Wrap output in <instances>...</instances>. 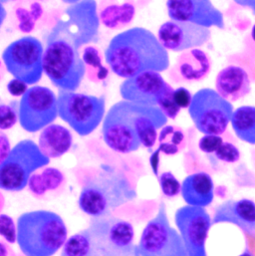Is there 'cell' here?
<instances>
[{"mask_svg": "<svg viewBox=\"0 0 255 256\" xmlns=\"http://www.w3.org/2000/svg\"><path fill=\"white\" fill-rule=\"evenodd\" d=\"M46 37L44 73L59 90L76 92L86 76L80 49L99 40L96 1H72Z\"/></svg>", "mask_w": 255, "mask_h": 256, "instance_id": "cell-1", "label": "cell"}, {"mask_svg": "<svg viewBox=\"0 0 255 256\" xmlns=\"http://www.w3.org/2000/svg\"><path fill=\"white\" fill-rule=\"evenodd\" d=\"M166 124L168 118L158 107L142 106L122 100L111 106L106 113L102 136L112 150L130 154L142 146L152 148L158 136V130Z\"/></svg>", "mask_w": 255, "mask_h": 256, "instance_id": "cell-2", "label": "cell"}, {"mask_svg": "<svg viewBox=\"0 0 255 256\" xmlns=\"http://www.w3.org/2000/svg\"><path fill=\"white\" fill-rule=\"evenodd\" d=\"M111 71L124 79L144 72H164L170 68V55L150 30L132 27L115 35L105 50Z\"/></svg>", "mask_w": 255, "mask_h": 256, "instance_id": "cell-3", "label": "cell"}, {"mask_svg": "<svg viewBox=\"0 0 255 256\" xmlns=\"http://www.w3.org/2000/svg\"><path fill=\"white\" fill-rule=\"evenodd\" d=\"M136 196V190L123 172L103 164L83 184L78 206L81 212L91 218L107 216L115 210L134 200Z\"/></svg>", "mask_w": 255, "mask_h": 256, "instance_id": "cell-4", "label": "cell"}, {"mask_svg": "<svg viewBox=\"0 0 255 256\" xmlns=\"http://www.w3.org/2000/svg\"><path fill=\"white\" fill-rule=\"evenodd\" d=\"M16 224V244L23 256H55L68 240L65 222L51 210L24 212L18 216Z\"/></svg>", "mask_w": 255, "mask_h": 256, "instance_id": "cell-5", "label": "cell"}, {"mask_svg": "<svg viewBox=\"0 0 255 256\" xmlns=\"http://www.w3.org/2000/svg\"><path fill=\"white\" fill-rule=\"evenodd\" d=\"M50 162L32 140L18 142L0 164V190L21 192L27 186L31 176Z\"/></svg>", "mask_w": 255, "mask_h": 256, "instance_id": "cell-6", "label": "cell"}, {"mask_svg": "<svg viewBox=\"0 0 255 256\" xmlns=\"http://www.w3.org/2000/svg\"><path fill=\"white\" fill-rule=\"evenodd\" d=\"M58 116L81 136L91 134L106 116V98L59 90Z\"/></svg>", "mask_w": 255, "mask_h": 256, "instance_id": "cell-7", "label": "cell"}, {"mask_svg": "<svg viewBox=\"0 0 255 256\" xmlns=\"http://www.w3.org/2000/svg\"><path fill=\"white\" fill-rule=\"evenodd\" d=\"M87 230L93 256H132L138 252L134 226L125 220L112 214L92 218Z\"/></svg>", "mask_w": 255, "mask_h": 256, "instance_id": "cell-8", "label": "cell"}, {"mask_svg": "<svg viewBox=\"0 0 255 256\" xmlns=\"http://www.w3.org/2000/svg\"><path fill=\"white\" fill-rule=\"evenodd\" d=\"M1 57L6 70L14 79L27 85H35L42 79L44 47L38 38L28 35L11 42Z\"/></svg>", "mask_w": 255, "mask_h": 256, "instance_id": "cell-9", "label": "cell"}, {"mask_svg": "<svg viewBox=\"0 0 255 256\" xmlns=\"http://www.w3.org/2000/svg\"><path fill=\"white\" fill-rule=\"evenodd\" d=\"M188 114L198 132L220 136L232 121L234 106L216 90L202 88L192 95Z\"/></svg>", "mask_w": 255, "mask_h": 256, "instance_id": "cell-10", "label": "cell"}, {"mask_svg": "<svg viewBox=\"0 0 255 256\" xmlns=\"http://www.w3.org/2000/svg\"><path fill=\"white\" fill-rule=\"evenodd\" d=\"M140 256H188L184 242L168 218L164 202L158 212L144 228L138 244Z\"/></svg>", "mask_w": 255, "mask_h": 256, "instance_id": "cell-11", "label": "cell"}, {"mask_svg": "<svg viewBox=\"0 0 255 256\" xmlns=\"http://www.w3.org/2000/svg\"><path fill=\"white\" fill-rule=\"evenodd\" d=\"M58 117V97L44 86H33L21 97L18 122L28 132H36L50 126Z\"/></svg>", "mask_w": 255, "mask_h": 256, "instance_id": "cell-12", "label": "cell"}, {"mask_svg": "<svg viewBox=\"0 0 255 256\" xmlns=\"http://www.w3.org/2000/svg\"><path fill=\"white\" fill-rule=\"evenodd\" d=\"M212 220L204 208L184 206L176 210L174 222L188 256H208L206 242Z\"/></svg>", "mask_w": 255, "mask_h": 256, "instance_id": "cell-13", "label": "cell"}, {"mask_svg": "<svg viewBox=\"0 0 255 256\" xmlns=\"http://www.w3.org/2000/svg\"><path fill=\"white\" fill-rule=\"evenodd\" d=\"M210 29L182 21H166L158 30L160 44L172 52H184L202 47L210 40Z\"/></svg>", "mask_w": 255, "mask_h": 256, "instance_id": "cell-14", "label": "cell"}, {"mask_svg": "<svg viewBox=\"0 0 255 256\" xmlns=\"http://www.w3.org/2000/svg\"><path fill=\"white\" fill-rule=\"evenodd\" d=\"M170 88L160 73L148 71L125 79L120 85V95L127 102L158 107L160 100Z\"/></svg>", "mask_w": 255, "mask_h": 256, "instance_id": "cell-15", "label": "cell"}, {"mask_svg": "<svg viewBox=\"0 0 255 256\" xmlns=\"http://www.w3.org/2000/svg\"><path fill=\"white\" fill-rule=\"evenodd\" d=\"M170 20L192 23L202 27L224 29L222 12L208 0H170L166 3Z\"/></svg>", "mask_w": 255, "mask_h": 256, "instance_id": "cell-16", "label": "cell"}, {"mask_svg": "<svg viewBox=\"0 0 255 256\" xmlns=\"http://www.w3.org/2000/svg\"><path fill=\"white\" fill-rule=\"evenodd\" d=\"M212 226L232 224L248 236L255 234V202L248 198L228 200L216 206Z\"/></svg>", "mask_w": 255, "mask_h": 256, "instance_id": "cell-17", "label": "cell"}, {"mask_svg": "<svg viewBox=\"0 0 255 256\" xmlns=\"http://www.w3.org/2000/svg\"><path fill=\"white\" fill-rule=\"evenodd\" d=\"M216 92L228 102H236L252 91L248 72L238 66H228L220 71L216 79Z\"/></svg>", "mask_w": 255, "mask_h": 256, "instance_id": "cell-18", "label": "cell"}, {"mask_svg": "<svg viewBox=\"0 0 255 256\" xmlns=\"http://www.w3.org/2000/svg\"><path fill=\"white\" fill-rule=\"evenodd\" d=\"M174 69L182 82H200L208 76L212 70V59L202 49H190L178 56Z\"/></svg>", "mask_w": 255, "mask_h": 256, "instance_id": "cell-19", "label": "cell"}, {"mask_svg": "<svg viewBox=\"0 0 255 256\" xmlns=\"http://www.w3.org/2000/svg\"><path fill=\"white\" fill-rule=\"evenodd\" d=\"M180 194L188 206L204 208L214 202V180L204 172L190 174L182 182Z\"/></svg>", "mask_w": 255, "mask_h": 256, "instance_id": "cell-20", "label": "cell"}, {"mask_svg": "<svg viewBox=\"0 0 255 256\" xmlns=\"http://www.w3.org/2000/svg\"><path fill=\"white\" fill-rule=\"evenodd\" d=\"M64 186L65 176L60 170L42 168L31 176L27 186L35 198L48 200L59 194Z\"/></svg>", "mask_w": 255, "mask_h": 256, "instance_id": "cell-21", "label": "cell"}, {"mask_svg": "<svg viewBox=\"0 0 255 256\" xmlns=\"http://www.w3.org/2000/svg\"><path fill=\"white\" fill-rule=\"evenodd\" d=\"M73 144L71 132L64 126L51 124L43 128L38 140L40 150L49 158H57L68 152Z\"/></svg>", "mask_w": 255, "mask_h": 256, "instance_id": "cell-22", "label": "cell"}, {"mask_svg": "<svg viewBox=\"0 0 255 256\" xmlns=\"http://www.w3.org/2000/svg\"><path fill=\"white\" fill-rule=\"evenodd\" d=\"M136 8L132 3L111 4L99 13L100 22L107 28L120 29L128 25L134 17Z\"/></svg>", "mask_w": 255, "mask_h": 256, "instance_id": "cell-23", "label": "cell"}, {"mask_svg": "<svg viewBox=\"0 0 255 256\" xmlns=\"http://www.w3.org/2000/svg\"><path fill=\"white\" fill-rule=\"evenodd\" d=\"M232 126L242 140L255 144V107L242 106L234 111Z\"/></svg>", "mask_w": 255, "mask_h": 256, "instance_id": "cell-24", "label": "cell"}, {"mask_svg": "<svg viewBox=\"0 0 255 256\" xmlns=\"http://www.w3.org/2000/svg\"><path fill=\"white\" fill-rule=\"evenodd\" d=\"M158 150L166 156H174L180 152L186 144V138L180 127L166 125L160 130L158 136Z\"/></svg>", "mask_w": 255, "mask_h": 256, "instance_id": "cell-25", "label": "cell"}, {"mask_svg": "<svg viewBox=\"0 0 255 256\" xmlns=\"http://www.w3.org/2000/svg\"><path fill=\"white\" fill-rule=\"evenodd\" d=\"M82 59L86 66V74L93 82H101L109 75L108 68L103 64L99 50L93 46H87L82 53Z\"/></svg>", "mask_w": 255, "mask_h": 256, "instance_id": "cell-26", "label": "cell"}, {"mask_svg": "<svg viewBox=\"0 0 255 256\" xmlns=\"http://www.w3.org/2000/svg\"><path fill=\"white\" fill-rule=\"evenodd\" d=\"M60 256H93V248L87 228L68 238Z\"/></svg>", "mask_w": 255, "mask_h": 256, "instance_id": "cell-27", "label": "cell"}, {"mask_svg": "<svg viewBox=\"0 0 255 256\" xmlns=\"http://www.w3.org/2000/svg\"><path fill=\"white\" fill-rule=\"evenodd\" d=\"M15 14L18 20L19 30L23 33H29L34 29L36 22L42 16L43 8L40 3L34 2L31 3L29 9L22 7L17 8Z\"/></svg>", "mask_w": 255, "mask_h": 256, "instance_id": "cell-28", "label": "cell"}, {"mask_svg": "<svg viewBox=\"0 0 255 256\" xmlns=\"http://www.w3.org/2000/svg\"><path fill=\"white\" fill-rule=\"evenodd\" d=\"M18 107L19 102L11 101L4 102L0 97V130H5L15 126L18 122Z\"/></svg>", "mask_w": 255, "mask_h": 256, "instance_id": "cell-29", "label": "cell"}, {"mask_svg": "<svg viewBox=\"0 0 255 256\" xmlns=\"http://www.w3.org/2000/svg\"><path fill=\"white\" fill-rule=\"evenodd\" d=\"M162 192L166 198H174L180 194L182 184L172 172H164L158 176Z\"/></svg>", "mask_w": 255, "mask_h": 256, "instance_id": "cell-30", "label": "cell"}, {"mask_svg": "<svg viewBox=\"0 0 255 256\" xmlns=\"http://www.w3.org/2000/svg\"><path fill=\"white\" fill-rule=\"evenodd\" d=\"M0 236L9 244L17 242V224L10 216L5 214H0Z\"/></svg>", "mask_w": 255, "mask_h": 256, "instance_id": "cell-31", "label": "cell"}, {"mask_svg": "<svg viewBox=\"0 0 255 256\" xmlns=\"http://www.w3.org/2000/svg\"><path fill=\"white\" fill-rule=\"evenodd\" d=\"M174 88H170L160 100L158 107L166 115L168 119H176L180 114V108L176 104L174 100Z\"/></svg>", "mask_w": 255, "mask_h": 256, "instance_id": "cell-32", "label": "cell"}, {"mask_svg": "<svg viewBox=\"0 0 255 256\" xmlns=\"http://www.w3.org/2000/svg\"><path fill=\"white\" fill-rule=\"evenodd\" d=\"M214 154L218 160L228 164L236 162L240 158V150L234 144L228 142H224Z\"/></svg>", "mask_w": 255, "mask_h": 256, "instance_id": "cell-33", "label": "cell"}, {"mask_svg": "<svg viewBox=\"0 0 255 256\" xmlns=\"http://www.w3.org/2000/svg\"><path fill=\"white\" fill-rule=\"evenodd\" d=\"M224 140L220 136L204 134L198 142L200 148L206 154H216L222 144Z\"/></svg>", "mask_w": 255, "mask_h": 256, "instance_id": "cell-34", "label": "cell"}, {"mask_svg": "<svg viewBox=\"0 0 255 256\" xmlns=\"http://www.w3.org/2000/svg\"><path fill=\"white\" fill-rule=\"evenodd\" d=\"M174 100L180 109H188L192 100V95L188 89L180 87L174 91Z\"/></svg>", "mask_w": 255, "mask_h": 256, "instance_id": "cell-35", "label": "cell"}, {"mask_svg": "<svg viewBox=\"0 0 255 256\" xmlns=\"http://www.w3.org/2000/svg\"><path fill=\"white\" fill-rule=\"evenodd\" d=\"M28 85L17 79H12L7 84V91L13 97H22L28 90Z\"/></svg>", "mask_w": 255, "mask_h": 256, "instance_id": "cell-36", "label": "cell"}, {"mask_svg": "<svg viewBox=\"0 0 255 256\" xmlns=\"http://www.w3.org/2000/svg\"><path fill=\"white\" fill-rule=\"evenodd\" d=\"M10 150H11L10 140H9L7 134L3 130H0V164L7 158Z\"/></svg>", "mask_w": 255, "mask_h": 256, "instance_id": "cell-37", "label": "cell"}, {"mask_svg": "<svg viewBox=\"0 0 255 256\" xmlns=\"http://www.w3.org/2000/svg\"><path fill=\"white\" fill-rule=\"evenodd\" d=\"M160 150L158 148L156 150H154L150 158V166L152 168L154 174L158 178V166H160Z\"/></svg>", "mask_w": 255, "mask_h": 256, "instance_id": "cell-38", "label": "cell"}, {"mask_svg": "<svg viewBox=\"0 0 255 256\" xmlns=\"http://www.w3.org/2000/svg\"><path fill=\"white\" fill-rule=\"evenodd\" d=\"M0 256H16L12 248L4 240H0Z\"/></svg>", "mask_w": 255, "mask_h": 256, "instance_id": "cell-39", "label": "cell"}, {"mask_svg": "<svg viewBox=\"0 0 255 256\" xmlns=\"http://www.w3.org/2000/svg\"><path fill=\"white\" fill-rule=\"evenodd\" d=\"M240 6L244 7H250L252 10V13L255 15V1H236Z\"/></svg>", "mask_w": 255, "mask_h": 256, "instance_id": "cell-40", "label": "cell"}, {"mask_svg": "<svg viewBox=\"0 0 255 256\" xmlns=\"http://www.w3.org/2000/svg\"><path fill=\"white\" fill-rule=\"evenodd\" d=\"M6 16H7L6 9H5L3 3L0 1V28H1V26H2V24L4 22V20H5Z\"/></svg>", "mask_w": 255, "mask_h": 256, "instance_id": "cell-41", "label": "cell"}, {"mask_svg": "<svg viewBox=\"0 0 255 256\" xmlns=\"http://www.w3.org/2000/svg\"><path fill=\"white\" fill-rule=\"evenodd\" d=\"M5 206V198L3 196V194L0 192V214H1V212L3 210Z\"/></svg>", "mask_w": 255, "mask_h": 256, "instance_id": "cell-42", "label": "cell"}, {"mask_svg": "<svg viewBox=\"0 0 255 256\" xmlns=\"http://www.w3.org/2000/svg\"><path fill=\"white\" fill-rule=\"evenodd\" d=\"M238 256H254L252 254V252H250V250L246 246V248H244V252L242 254H240Z\"/></svg>", "mask_w": 255, "mask_h": 256, "instance_id": "cell-43", "label": "cell"}, {"mask_svg": "<svg viewBox=\"0 0 255 256\" xmlns=\"http://www.w3.org/2000/svg\"><path fill=\"white\" fill-rule=\"evenodd\" d=\"M252 39L255 41V24L252 27Z\"/></svg>", "mask_w": 255, "mask_h": 256, "instance_id": "cell-44", "label": "cell"}, {"mask_svg": "<svg viewBox=\"0 0 255 256\" xmlns=\"http://www.w3.org/2000/svg\"><path fill=\"white\" fill-rule=\"evenodd\" d=\"M132 256H140V254H138V252H136V254H134Z\"/></svg>", "mask_w": 255, "mask_h": 256, "instance_id": "cell-45", "label": "cell"}, {"mask_svg": "<svg viewBox=\"0 0 255 256\" xmlns=\"http://www.w3.org/2000/svg\"><path fill=\"white\" fill-rule=\"evenodd\" d=\"M0 69H1V62H0Z\"/></svg>", "mask_w": 255, "mask_h": 256, "instance_id": "cell-46", "label": "cell"}]
</instances>
